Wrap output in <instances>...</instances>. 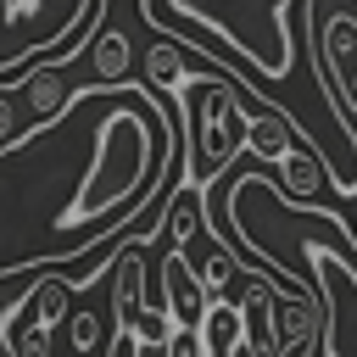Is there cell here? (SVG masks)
Listing matches in <instances>:
<instances>
[{
  "instance_id": "cell-1",
  "label": "cell",
  "mask_w": 357,
  "mask_h": 357,
  "mask_svg": "<svg viewBox=\"0 0 357 357\" xmlns=\"http://www.w3.org/2000/svg\"><path fill=\"white\" fill-rule=\"evenodd\" d=\"M128 89V106H117L112 117H100L95 128V151H89V173L78 184V195L61 206L56 229L67 234V251L56 257H22V262H6L0 279H17L28 268H50V262H73L89 251V240L100 245L112 234L106 218L128 212V206H145L162 184V167H167V106L151 84H123Z\"/></svg>"
},
{
  "instance_id": "cell-2",
  "label": "cell",
  "mask_w": 357,
  "mask_h": 357,
  "mask_svg": "<svg viewBox=\"0 0 357 357\" xmlns=\"http://www.w3.org/2000/svg\"><path fill=\"white\" fill-rule=\"evenodd\" d=\"M139 17L218 67L229 50L262 84H284L296 67V0H139Z\"/></svg>"
},
{
  "instance_id": "cell-3",
  "label": "cell",
  "mask_w": 357,
  "mask_h": 357,
  "mask_svg": "<svg viewBox=\"0 0 357 357\" xmlns=\"http://www.w3.org/2000/svg\"><path fill=\"white\" fill-rule=\"evenodd\" d=\"M106 0H0V78L28 61H73L95 39Z\"/></svg>"
},
{
  "instance_id": "cell-4",
  "label": "cell",
  "mask_w": 357,
  "mask_h": 357,
  "mask_svg": "<svg viewBox=\"0 0 357 357\" xmlns=\"http://www.w3.org/2000/svg\"><path fill=\"white\" fill-rule=\"evenodd\" d=\"M301 257L312 262V296H318V351L324 357H357V240L346 223H329V240H301Z\"/></svg>"
},
{
  "instance_id": "cell-5",
  "label": "cell",
  "mask_w": 357,
  "mask_h": 357,
  "mask_svg": "<svg viewBox=\"0 0 357 357\" xmlns=\"http://www.w3.org/2000/svg\"><path fill=\"white\" fill-rule=\"evenodd\" d=\"M17 95H22V106H28L33 134L50 128V123H61L67 106H73V84L61 78V61H28L22 78H17Z\"/></svg>"
},
{
  "instance_id": "cell-6",
  "label": "cell",
  "mask_w": 357,
  "mask_h": 357,
  "mask_svg": "<svg viewBox=\"0 0 357 357\" xmlns=\"http://www.w3.org/2000/svg\"><path fill=\"white\" fill-rule=\"evenodd\" d=\"M84 50H89V84L73 89V106H78L84 95H112V89H123V84L134 78V45H128L117 28H95V39H89Z\"/></svg>"
},
{
  "instance_id": "cell-7",
  "label": "cell",
  "mask_w": 357,
  "mask_h": 357,
  "mask_svg": "<svg viewBox=\"0 0 357 357\" xmlns=\"http://www.w3.org/2000/svg\"><path fill=\"white\" fill-rule=\"evenodd\" d=\"M162 290H167V307H162V324H201L206 312V284L190 262V245H173L167 262H162Z\"/></svg>"
},
{
  "instance_id": "cell-8",
  "label": "cell",
  "mask_w": 357,
  "mask_h": 357,
  "mask_svg": "<svg viewBox=\"0 0 357 357\" xmlns=\"http://www.w3.org/2000/svg\"><path fill=\"white\" fill-rule=\"evenodd\" d=\"M201 357H240L245 351V312L240 301H223V296H206V312H201Z\"/></svg>"
},
{
  "instance_id": "cell-9",
  "label": "cell",
  "mask_w": 357,
  "mask_h": 357,
  "mask_svg": "<svg viewBox=\"0 0 357 357\" xmlns=\"http://www.w3.org/2000/svg\"><path fill=\"white\" fill-rule=\"evenodd\" d=\"M279 173H284V190L296 195V201H312V190H318V178H329L324 173V162H318V151L307 156V151H284V162H279Z\"/></svg>"
},
{
  "instance_id": "cell-10",
  "label": "cell",
  "mask_w": 357,
  "mask_h": 357,
  "mask_svg": "<svg viewBox=\"0 0 357 357\" xmlns=\"http://www.w3.org/2000/svg\"><path fill=\"white\" fill-rule=\"evenodd\" d=\"M28 134H33V123H28V106H22L17 84H11V89H0V156L17 151Z\"/></svg>"
},
{
  "instance_id": "cell-11",
  "label": "cell",
  "mask_w": 357,
  "mask_h": 357,
  "mask_svg": "<svg viewBox=\"0 0 357 357\" xmlns=\"http://www.w3.org/2000/svg\"><path fill=\"white\" fill-rule=\"evenodd\" d=\"M162 351H167V357H201V329H195V324H167Z\"/></svg>"
},
{
  "instance_id": "cell-12",
  "label": "cell",
  "mask_w": 357,
  "mask_h": 357,
  "mask_svg": "<svg viewBox=\"0 0 357 357\" xmlns=\"http://www.w3.org/2000/svg\"><path fill=\"white\" fill-rule=\"evenodd\" d=\"M95 340H100V318L95 312H73V346L78 351H95Z\"/></svg>"
},
{
  "instance_id": "cell-13",
  "label": "cell",
  "mask_w": 357,
  "mask_h": 357,
  "mask_svg": "<svg viewBox=\"0 0 357 357\" xmlns=\"http://www.w3.org/2000/svg\"><path fill=\"white\" fill-rule=\"evenodd\" d=\"M346 229H351V240H357V223H346Z\"/></svg>"
}]
</instances>
